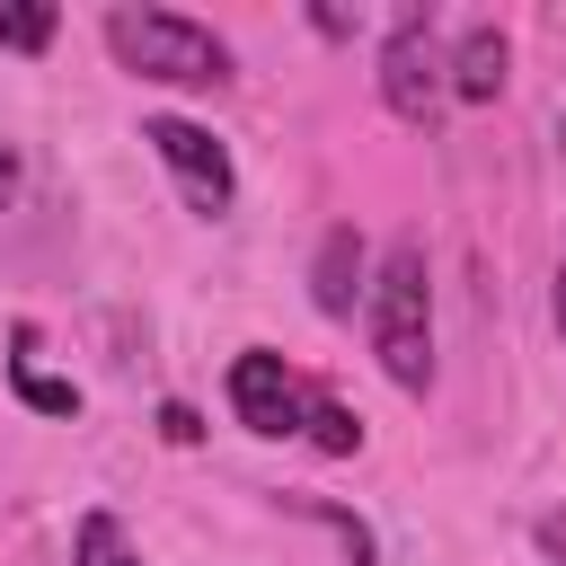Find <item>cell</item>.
I'll return each instance as SVG.
<instances>
[{
  "mask_svg": "<svg viewBox=\"0 0 566 566\" xmlns=\"http://www.w3.org/2000/svg\"><path fill=\"white\" fill-rule=\"evenodd\" d=\"M371 354L380 371L424 398L433 389V283H424V239H389L380 274H371Z\"/></svg>",
  "mask_w": 566,
  "mask_h": 566,
  "instance_id": "6da1fadb",
  "label": "cell"
},
{
  "mask_svg": "<svg viewBox=\"0 0 566 566\" xmlns=\"http://www.w3.org/2000/svg\"><path fill=\"white\" fill-rule=\"evenodd\" d=\"M106 44L142 80H177V88H221L230 80V44L212 27H195V18H177V9H115Z\"/></svg>",
  "mask_w": 566,
  "mask_h": 566,
  "instance_id": "7a4b0ae2",
  "label": "cell"
},
{
  "mask_svg": "<svg viewBox=\"0 0 566 566\" xmlns=\"http://www.w3.org/2000/svg\"><path fill=\"white\" fill-rule=\"evenodd\" d=\"M442 62H451V44L433 35L424 9H407V18L389 27V44H380V97H389L398 124H424V115H433V97H442Z\"/></svg>",
  "mask_w": 566,
  "mask_h": 566,
  "instance_id": "3957f363",
  "label": "cell"
},
{
  "mask_svg": "<svg viewBox=\"0 0 566 566\" xmlns=\"http://www.w3.org/2000/svg\"><path fill=\"white\" fill-rule=\"evenodd\" d=\"M142 142L168 159V177L186 186V203H195V212H221V203H230V186H239V177H230V150H221L203 124H186V115H150V124H142Z\"/></svg>",
  "mask_w": 566,
  "mask_h": 566,
  "instance_id": "277c9868",
  "label": "cell"
},
{
  "mask_svg": "<svg viewBox=\"0 0 566 566\" xmlns=\"http://www.w3.org/2000/svg\"><path fill=\"white\" fill-rule=\"evenodd\" d=\"M230 407H239L248 433H301V424H310V389H301L292 363L265 354V345H248V354L230 363Z\"/></svg>",
  "mask_w": 566,
  "mask_h": 566,
  "instance_id": "5b68a950",
  "label": "cell"
},
{
  "mask_svg": "<svg viewBox=\"0 0 566 566\" xmlns=\"http://www.w3.org/2000/svg\"><path fill=\"white\" fill-rule=\"evenodd\" d=\"M504 62H513V53H504V27L478 18V27H460V44H451V62H442V88L469 97V106H495V97H504Z\"/></svg>",
  "mask_w": 566,
  "mask_h": 566,
  "instance_id": "8992f818",
  "label": "cell"
},
{
  "mask_svg": "<svg viewBox=\"0 0 566 566\" xmlns=\"http://www.w3.org/2000/svg\"><path fill=\"white\" fill-rule=\"evenodd\" d=\"M310 301H318V318H354V301H363V239H354V221H336V230L318 239V256H310Z\"/></svg>",
  "mask_w": 566,
  "mask_h": 566,
  "instance_id": "52a82bcc",
  "label": "cell"
},
{
  "mask_svg": "<svg viewBox=\"0 0 566 566\" xmlns=\"http://www.w3.org/2000/svg\"><path fill=\"white\" fill-rule=\"evenodd\" d=\"M53 27H62L53 0H0V44H9V53H44Z\"/></svg>",
  "mask_w": 566,
  "mask_h": 566,
  "instance_id": "ba28073f",
  "label": "cell"
},
{
  "mask_svg": "<svg viewBox=\"0 0 566 566\" xmlns=\"http://www.w3.org/2000/svg\"><path fill=\"white\" fill-rule=\"evenodd\" d=\"M71 566H142L124 548V522L115 513H80V539H71Z\"/></svg>",
  "mask_w": 566,
  "mask_h": 566,
  "instance_id": "9c48e42d",
  "label": "cell"
},
{
  "mask_svg": "<svg viewBox=\"0 0 566 566\" xmlns=\"http://www.w3.org/2000/svg\"><path fill=\"white\" fill-rule=\"evenodd\" d=\"M310 442L345 460V451H363V416H354V407H336V398H310Z\"/></svg>",
  "mask_w": 566,
  "mask_h": 566,
  "instance_id": "30bf717a",
  "label": "cell"
},
{
  "mask_svg": "<svg viewBox=\"0 0 566 566\" xmlns=\"http://www.w3.org/2000/svg\"><path fill=\"white\" fill-rule=\"evenodd\" d=\"M18 398H27L35 416H80V389L53 380V371H35V363H18Z\"/></svg>",
  "mask_w": 566,
  "mask_h": 566,
  "instance_id": "8fae6325",
  "label": "cell"
},
{
  "mask_svg": "<svg viewBox=\"0 0 566 566\" xmlns=\"http://www.w3.org/2000/svg\"><path fill=\"white\" fill-rule=\"evenodd\" d=\"M159 433H168V442H203V416H195L186 398H168V407H159Z\"/></svg>",
  "mask_w": 566,
  "mask_h": 566,
  "instance_id": "7c38bea8",
  "label": "cell"
},
{
  "mask_svg": "<svg viewBox=\"0 0 566 566\" xmlns=\"http://www.w3.org/2000/svg\"><path fill=\"white\" fill-rule=\"evenodd\" d=\"M9 186H18V150L0 142V203H9Z\"/></svg>",
  "mask_w": 566,
  "mask_h": 566,
  "instance_id": "4fadbf2b",
  "label": "cell"
},
{
  "mask_svg": "<svg viewBox=\"0 0 566 566\" xmlns=\"http://www.w3.org/2000/svg\"><path fill=\"white\" fill-rule=\"evenodd\" d=\"M557 336H566V265H557Z\"/></svg>",
  "mask_w": 566,
  "mask_h": 566,
  "instance_id": "5bb4252c",
  "label": "cell"
}]
</instances>
